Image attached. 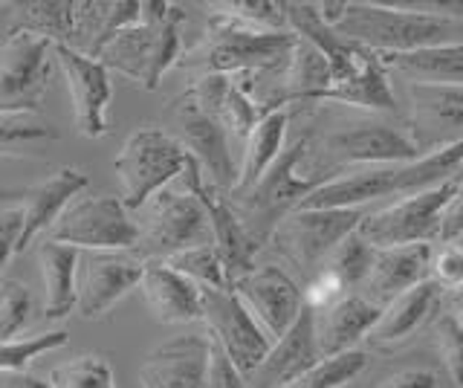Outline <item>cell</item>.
Masks as SVG:
<instances>
[{"label":"cell","mask_w":463,"mask_h":388,"mask_svg":"<svg viewBox=\"0 0 463 388\" xmlns=\"http://www.w3.org/2000/svg\"><path fill=\"white\" fill-rule=\"evenodd\" d=\"M284 15H287V30L298 35L301 41H307V44H313L327 59L333 70V84L351 81L362 70V64L368 62L371 50L336 35V30L327 26L322 15H318L316 4H284Z\"/></svg>","instance_id":"obj_22"},{"label":"cell","mask_w":463,"mask_h":388,"mask_svg":"<svg viewBox=\"0 0 463 388\" xmlns=\"http://www.w3.org/2000/svg\"><path fill=\"white\" fill-rule=\"evenodd\" d=\"M165 119L174 131H168L180 146L192 154V160L200 166L203 175L209 177V185L214 192H221L223 197L232 194L238 183L241 168L235 163V156L229 151V134L226 128L209 117L206 110H200V105L192 96L183 93L165 108Z\"/></svg>","instance_id":"obj_9"},{"label":"cell","mask_w":463,"mask_h":388,"mask_svg":"<svg viewBox=\"0 0 463 388\" xmlns=\"http://www.w3.org/2000/svg\"><path fill=\"white\" fill-rule=\"evenodd\" d=\"M316 316V342L322 359L327 356H339L347 351H356L354 345L359 339L371 336V330L376 327L383 316V308L371 305L365 296L347 293L339 305H333L325 313H313Z\"/></svg>","instance_id":"obj_26"},{"label":"cell","mask_w":463,"mask_h":388,"mask_svg":"<svg viewBox=\"0 0 463 388\" xmlns=\"http://www.w3.org/2000/svg\"><path fill=\"white\" fill-rule=\"evenodd\" d=\"M365 218V209H298L275 229L269 243L298 270H322L333 250L354 235Z\"/></svg>","instance_id":"obj_11"},{"label":"cell","mask_w":463,"mask_h":388,"mask_svg":"<svg viewBox=\"0 0 463 388\" xmlns=\"http://www.w3.org/2000/svg\"><path fill=\"white\" fill-rule=\"evenodd\" d=\"M458 194V183H443L438 189L420 192L400 200L383 212L368 214L356 232L376 250L411 247V243H431L440 235V221L446 206Z\"/></svg>","instance_id":"obj_10"},{"label":"cell","mask_w":463,"mask_h":388,"mask_svg":"<svg viewBox=\"0 0 463 388\" xmlns=\"http://www.w3.org/2000/svg\"><path fill=\"white\" fill-rule=\"evenodd\" d=\"M232 290L255 316V322L267 330V336L275 342L281 339L304 310V293L296 279L275 264H264L252 272H246L241 281H235Z\"/></svg>","instance_id":"obj_16"},{"label":"cell","mask_w":463,"mask_h":388,"mask_svg":"<svg viewBox=\"0 0 463 388\" xmlns=\"http://www.w3.org/2000/svg\"><path fill=\"white\" fill-rule=\"evenodd\" d=\"M345 388H354V385H345Z\"/></svg>","instance_id":"obj_54"},{"label":"cell","mask_w":463,"mask_h":388,"mask_svg":"<svg viewBox=\"0 0 463 388\" xmlns=\"http://www.w3.org/2000/svg\"><path fill=\"white\" fill-rule=\"evenodd\" d=\"M333 30L376 55L414 52L463 41V21L449 15V12H440V4L383 6L368 4V0L365 4L347 0L345 15Z\"/></svg>","instance_id":"obj_1"},{"label":"cell","mask_w":463,"mask_h":388,"mask_svg":"<svg viewBox=\"0 0 463 388\" xmlns=\"http://www.w3.org/2000/svg\"><path fill=\"white\" fill-rule=\"evenodd\" d=\"M365 368H368V356L365 354L347 351V354H339V356L322 359L316 368H310L304 377H298L293 385H287V388H345V385H354V380Z\"/></svg>","instance_id":"obj_39"},{"label":"cell","mask_w":463,"mask_h":388,"mask_svg":"<svg viewBox=\"0 0 463 388\" xmlns=\"http://www.w3.org/2000/svg\"><path fill=\"white\" fill-rule=\"evenodd\" d=\"M0 388H52V385L33 377V374H6V377H0Z\"/></svg>","instance_id":"obj_49"},{"label":"cell","mask_w":463,"mask_h":388,"mask_svg":"<svg viewBox=\"0 0 463 388\" xmlns=\"http://www.w3.org/2000/svg\"><path fill=\"white\" fill-rule=\"evenodd\" d=\"M373 258H376V247H371L359 232H354L333 250L325 267L336 272L339 281L345 284V290H354V287L365 284L368 272L373 267Z\"/></svg>","instance_id":"obj_37"},{"label":"cell","mask_w":463,"mask_h":388,"mask_svg":"<svg viewBox=\"0 0 463 388\" xmlns=\"http://www.w3.org/2000/svg\"><path fill=\"white\" fill-rule=\"evenodd\" d=\"M409 139L423 156L460 142L463 88L409 84Z\"/></svg>","instance_id":"obj_18"},{"label":"cell","mask_w":463,"mask_h":388,"mask_svg":"<svg viewBox=\"0 0 463 388\" xmlns=\"http://www.w3.org/2000/svg\"><path fill=\"white\" fill-rule=\"evenodd\" d=\"M203 296V322H206L212 342L221 345V351L229 356L243 380L260 365L272 348V339L267 330L255 322V316L246 310V305L238 298L235 290H212L200 287Z\"/></svg>","instance_id":"obj_12"},{"label":"cell","mask_w":463,"mask_h":388,"mask_svg":"<svg viewBox=\"0 0 463 388\" xmlns=\"http://www.w3.org/2000/svg\"><path fill=\"white\" fill-rule=\"evenodd\" d=\"M87 185L90 177L84 175L81 168H58L55 175H50L43 183L33 185V189H21V214H24V226H21V238H18V250L14 252H26L29 243H33L43 229L50 232V226L61 218V212L76 200Z\"/></svg>","instance_id":"obj_21"},{"label":"cell","mask_w":463,"mask_h":388,"mask_svg":"<svg viewBox=\"0 0 463 388\" xmlns=\"http://www.w3.org/2000/svg\"><path fill=\"white\" fill-rule=\"evenodd\" d=\"M318 363H322V351L316 342V316L310 308H304L296 325L272 342L269 354L246 377V388H287Z\"/></svg>","instance_id":"obj_19"},{"label":"cell","mask_w":463,"mask_h":388,"mask_svg":"<svg viewBox=\"0 0 463 388\" xmlns=\"http://www.w3.org/2000/svg\"><path fill=\"white\" fill-rule=\"evenodd\" d=\"M212 9V6H209ZM298 44L293 33H264L243 21L226 15V12H209L206 33L200 44L188 50L180 64L188 73L200 76H241V73H264V70L287 67L289 55Z\"/></svg>","instance_id":"obj_2"},{"label":"cell","mask_w":463,"mask_h":388,"mask_svg":"<svg viewBox=\"0 0 463 388\" xmlns=\"http://www.w3.org/2000/svg\"><path fill=\"white\" fill-rule=\"evenodd\" d=\"M9 26H12V4H0V41L6 38Z\"/></svg>","instance_id":"obj_50"},{"label":"cell","mask_w":463,"mask_h":388,"mask_svg":"<svg viewBox=\"0 0 463 388\" xmlns=\"http://www.w3.org/2000/svg\"><path fill=\"white\" fill-rule=\"evenodd\" d=\"M183 183H185V192H192L203 203V209H206V218L212 226V243H214V250L223 261L229 290H232L235 281H241L246 272L255 270L258 247L250 241V235H246V229L241 226L235 209L229 206V200L203 180V171L194 160H188V166L183 171Z\"/></svg>","instance_id":"obj_14"},{"label":"cell","mask_w":463,"mask_h":388,"mask_svg":"<svg viewBox=\"0 0 463 388\" xmlns=\"http://www.w3.org/2000/svg\"><path fill=\"white\" fill-rule=\"evenodd\" d=\"M209 6L243 21L246 26H255V30L287 33L284 4H275V0H229V4H209Z\"/></svg>","instance_id":"obj_41"},{"label":"cell","mask_w":463,"mask_h":388,"mask_svg":"<svg viewBox=\"0 0 463 388\" xmlns=\"http://www.w3.org/2000/svg\"><path fill=\"white\" fill-rule=\"evenodd\" d=\"M455 183H463V168H460V175L455 177Z\"/></svg>","instance_id":"obj_53"},{"label":"cell","mask_w":463,"mask_h":388,"mask_svg":"<svg viewBox=\"0 0 463 388\" xmlns=\"http://www.w3.org/2000/svg\"><path fill=\"white\" fill-rule=\"evenodd\" d=\"M431 270V243H411V247L376 250L373 267L365 279V298L376 308H388L402 293L429 281Z\"/></svg>","instance_id":"obj_23"},{"label":"cell","mask_w":463,"mask_h":388,"mask_svg":"<svg viewBox=\"0 0 463 388\" xmlns=\"http://www.w3.org/2000/svg\"><path fill=\"white\" fill-rule=\"evenodd\" d=\"M183 6L148 0L142 4V21L116 33L96 62L139 81L145 90H156L163 76L183 59Z\"/></svg>","instance_id":"obj_3"},{"label":"cell","mask_w":463,"mask_h":388,"mask_svg":"<svg viewBox=\"0 0 463 388\" xmlns=\"http://www.w3.org/2000/svg\"><path fill=\"white\" fill-rule=\"evenodd\" d=\"M165 267H171L180 276L192 279L200 287H212V290H229V279L221 255H217L214 243H203V247H192L183 250L177 255H171L163 261Z\"/></svg>","instance_id":"obj_35"},{"label":"cell","mask_w":463,"mask_h":388,"mask_svg":"<svg viewBox=\"0 0 463 388\" xmlns=\"http://www.w3.org/2000/svg\"><path fill=\"white\" fill-rule=\"evenodd\" d=\"M52 142H58V128L38 110L0 113V156L6 160L41 156Z\"/></svg>","instance_id":"obj_34"},{"label":"cell","mask_w":463,"mask_h":388,"mask_svg":"<svg viewBox=\"0 0 463 388\" xmlns=\"http://www.w3.org/2000/svg\"><path fill=\"white\" fill-rule=\"evenodd\" d=\"M322 151L330 156L333 171L336 166H409L423 156L409 134L388 122H356L333 131L325 137Z\"/></svg>","instance_id":"obj_15"},{"label":"cell","mask_w":463,"mask_h":388,"mask_svg":"<svg viewBox=\"0 0 463 388\" xmlns=\"http://www.w3.org/2000/svg\"><path fill=\"white\" fill-rule=\"evenodd\" d=\"M463 238V183H458V194L452 197V203L446 206L443 221H440V243H455Z\"/></svg>","instance_id":"obj_48"},{"label":"cell","mask_w":463,"mask_h":388,"mask_svg":"<svg viewBox=\"0 0 463 388\" xmlns=\"http://www.w3.org/2000/svg\"><path fill=\"white\" fill-rule=\"evenodd\" d=\"M209 388H246L243 374L229 363V356L221 351V345H214V342L209 354Z\"/></svg>","instance_id":"obj_46"},{"label":"cell","mask_w":463,"mask_h":388,"mask_svg":"<svg viewBox=\"0 0 463 388\" xmlns=\"http://www.w3.org/2000/svg\"><path fill=\"white\" fill-rule=\"evenodd\" d=\"M33 322V293L14 279H0V342L24 334Z\"/></svg>","instance_id":"obj_40"},{"label":"cell","mask_w":463,"mask_h":388,"mask_svg":"<svg viewBox=\"0 0 463 388\" xmlns=\"http://www.w3.org/2000/svg\"><path fill=\"white\" fill-rule=\"evenodd\" d=\"M188 160V151L163 128H137L113 160L116 180L122 185V206L128 212L145 209L171 180L183 177Z\"/></svg>","instance_id":"obj_5"},{"label":"cell","mask_w":463,"mask_h":388,"mask_svg":"<svg viewBox=\"0 0 463 388\" xmlns=\"http://www.w3.org/2000/svg\"><path fill=\"white\" fill-rule=\"evenodd\" d=\"M47 241L67 243L79 252H137L139 223L122 206V197L87 194L76 197L50 226Z\"/></svg>","instance_id":"obj_6"},{"label":"cell","mask_w":463,"mask_h":388,"mask_svg":"<svg viewBox=\"0 0 463 388\" xmlns=\"http://www.w3.org/2000/svg\"><path fill=\"white\" fill-rule=\"evenodd\" d=\"M55 70V44L33 33L9 30L0 41V113L38 110Z\"/></svg>","instance_id":"obj_7"},{"label":"cell","mask_w":463,"mask_h":388,"mask_svg":"<svg viewBox=\"0 0 463 388\" xmlns=\"http://www.w3.org/2000/svg\"><path fill=\"white\" fill-rule=\"evenodd\" d=\"M139 290L145 296V305L151 308V313L163 325L203 322L200 284L174 272L163 261H145Z\"/></svg>","instance_id":"obj_24"},{"label":"cell","mask_w":463,"mask_h":388,"mask_svg":"<svg viewBox=\"0 0 463 388\" xmlns=\"http://www.w3.org/2000/svg\"><path fill=\"white\" fill-rule=\"evenodd\" d=\"M429 279L440 290H463V247H458V243H440V250L431 252Z\"/></svg>","instance_id":"obj_45"},{"label":"cell","mask_w":463,"mask_h":388,"mask_svg":"<svg viewBox=\"0 0 463 388\" xmlns=\"http://www.w3.org/2000/svg\"><path fill=\"white\" fill-rule=\"evenodd\" d=\"M388 73L402 76L409 84H440V88H463V41L440 44L414 52L380 55Z\"/></svg>","instance_id":"obj_28"},{"label":"cell","mask_w":463,"mask_h":388,"mask_svg":"<svg viewBox=\"0 0 463 388\" xmlns=\"http://www.w3.org/2000/svg\"><path fill=\"white\" fill-rule=\"evenodd\" d=\"M440 293L443 290L431 279L423 281V284H417L414 290L402 293L400 298H394L383 310L380 322H376V327L371 330L368 339L373 345H391V342H400L405 336L417 334V330L431 319V313L438 310Z\"/></svg>","instance_id":"obj_30"},{"label":"cell","mask_w":463,"mask_h":388,"mask_svg":"<svg viewBox=\"0 0 463 388\" xmlns=\"http://www.w3.org/2000/svg\"><path fill=\"white\" fill-rule=\"evenodd\" d=\"M212 243V226L192 192H159L139 223L137 255L142 261H165L183 250Z\"/></svg>","instance_id":"obj_8"},{"label":"cell","mask_w":463,"mask_h":388,"mask_svg":"<svg viewBox=\"0 0 463 388\" xmlns=\"http://www.w3.org/2000/svg\"><path fill=\"white\" fill-rule=\"evenodd\" d=\"M55 62L58 70L70 88L72 96V117H76V128L87 139H101L110 134L108 110H110V70L87 55L76 52L72 47L55 44Z\"/></svg>","instance_id":"obj_17"},{"label":"cell","mask_w":463,"mask_h":388,"mask_svg":"<svg viewBox=\"0 0 463 388\" xmlns=\"http://www.w3.org/2000/svg\"><path fill=\"white\" fill-rule=\"evenodd\" d=\"M142 21V4L137 0H76L72 4V50L96 59L116 33Z\"/></svg>","instance_id":"obj_25"},{"label":"cell","mask_w":463,"mask_h":388,"mask_svg":"<svg viewBox=\"0 0 463 388\" xmlns=\"http://www.w3.org/2000/svg\"><path fill=\"white\" fill-rule=\"evenodd\" d=\"M206 336H177L145 356L139 368L142 388H209Z\"/></svg>","instance_id":"obj_20"},{"label":"cell","mask_w":463,"mask_h":388,"mask_svg":"<svg viewBox=\"0 0 463 388\" xmlns=\"http://www.w3.org/2000/svg\"><path fill=\"white\" fill-rule=\"evenodd\" d=\"M307 148H310V139L298 137L293 146L279 154V160L264 171V177H260L250 192L241 197H226L229 206L235 209L241 226L246 229V235H250V241L258 250L272 241L275 229H279L293 212H298V206L318 189V185H325L327 180L336 177V175L301 177L298 163L307 156Z\"/></svg>","instance_id":"obj_4"},{"label":"cell","mask_w":463,"mask_h":388,"mask_svg":"<svg viewBox=\"0 0 463 388\" xmlns=\"http://www.w3.org/2000/svg\"><path fill=\"white\" fill-rule=\"evenodd\" d=\"M452 305H455V310H458V313H452V316H458V319L463 322V290H455Z\"/></svg>","instance_id":"obj_51"},{"label":"cell","mask_w":463,"mask_h":388,"mask_svg":"<svg viewBox=\"0 0 463 388\" xmlns=\"http://www.w3.org/2000/svg\"><path fill=\"white\" fill-rule=\"evenodd\" d=\"M0 200H21V189H14V192H0Z\"/></svg>","instance_id":"obj_52"},{"label":"cell","mask_w":463,"mask_h":388,"mask_svg":"<svg viewBox=\"0 0 463 388\" xmlns=\"http://www.w3.org/2000/svg\"><path fill=\"white\" fill-rule=\"evenodd\" d=\"M287 125H289V110L279 108L267 113L264 119L258 122V128L246 139V151H243V166L235 189L229 197H241L252 189V185L264 177V171L279 160V154L284 151V139H287Z\"/></svg>","instance_id":"obj_31"},{"label":"cell","mask_w":463,"mask_h":388,"mask_svg":"<svg viewBox=\"0 0 463 388\" xmlns=\"http://www.w3.org/2000/svg\"><path fill=\"white\" fill-rule=\"evenodd\" d=\"M373 388H452V377H449L443 365L414 363L388 371L385 377L376 380Z\"/></svg>","instance_id":"obj_42"},{"label":"cell","mask_w":463,"mask_h":388,"mask_svg":"<svg viewBox=\"0 0 463 388\" xmlns=\"http://www.w3.org/2000/svg\"><path fill=\"white\" fill-rule=\"evenodd\" d=\"M21 226H24V214H21V209H6V212H0V276H4L6 261L14 255V250H18Z\"/></svg>","instance_id":"obj_47"},{"label":"cell","mask_w":463,"mask_h":388,"mask_svg":"<svg viewBox=\"0 0 463 388\" xmlns=\"http://www.w3.org/2000/svg\"><path fill=\"white\" fill-rule=\"evenodd\" d=\"M322 102H339V105H351L362 110H388V113L397 110V99H394V90H391L388 70L383 67L376 52L368 55V62L362 64V70L351 81L333 84V88L318 99V105Z\"/></svg>","instance_id":"obj_32"},{"label":"cell","mask_w":463,"mask_h":388,"mask_svg":"<svg viewBox=\"0 0 463 388\" xmlns=\"http://www.w3.org/2000/svg\"><path fill=\"white\" fill-rule=\"evenodd\" d=\"M434 334L440 342L443 368L458 388H463V322L452 313H440L434 322Z\"/></svg>","instance_id":"obj_43"},{"label":"cell","mask_w":463,"mask_h":388,"mask_svg":"<svg viewBox=\"0 0 463 388\" xmlns=\"http://www.w3.org/2000/svg\"><path fill=\"white\" fill-rule=\"evenodd\" d=\"M38 264L43 276V319H64L76 310L79 250L67 247V243L43 241L38 247Z\"/></svg>","instance_id":"obj_29"},{"label":"cell","mask_w":463,"mask_h":388,"mask_svg":"<svg viewBox=\"0 0 463 388\" xmlns=\"http://www.w3.org/2000/svg\"><path fill=\"white\" fill-rule=\"evenodd\" d=\"M145 261L137 252H79L76 310L84 319L105 316L116 301L142 284Z\"/></svg>","instance_id":"obj_13"},{"label":"cell","mask_w":463,"mask_h":388,"mask_svg":"<svg viewBox=\"0 0 463 388\" xmlns=\"http://www.w3.org/2000/svg\"><path fill=\"white\" fill-rule=\"evenodd\" d=\"M52 388H116L113 368L101 354H81L50 371Z\"/></svg>","instance_id":"obj_36"},{"label":"cell","mask_w":463,"mask_h":388,"mask_svg":"<svg viewBox=\"0 0 463 388\" xmlns=\"http://www.w3.org/2000/svg\"><path fill=\"white\" fill-rule=\"evenodd\" d=\"M67 342H70L67 330H43L38 336L0 342V377H6V374H24V368H29L33 359L64 348Z\"/></svg>","instance_id":"obj_38"},{"label":"cell","mask_w":463,"mask_h":388,"mask_svg":"<svg viewBox=\"0 0 463 388\" xmlns=\"http://www.w3.org/2000/svg\"><path fill=\"white\" fill-rule=\"evenodd\" d=\"M397 194V166L359 168L345 177H333L304 200L298 209H362L371 200Z\"/></svg>","instance_id":"obj_27"},{"label":"cell","mask_w":463,"mask_h":388,"mask_svg":"<svg viewBox=\"0 0 463 388\" xmlns=\"http://www.w3.org/2000/svg\"><path fill=\"white\" fill-rule=\"evenodd\" d=\"M72 4L76 0H21L12 4V26L47 38L50 44L72 47Z\"/></svg>","instance_id":"obj_33"},{"label":"cell","mask_w":463,"mask_h":388,"mask_svg":"<svg viewBox=\"0 0 463 388\" xmlns=\"http://www.w3.org/2000/svg\"><path fill=\"white\" fill-rule=\"evenodd\" d=\"M301 293H304V308H310L313 313H325L333 305H339V301L347 296L339 276L333 270H327V267L316 270Z\"/></svg>","instance_id":"obj_44"}]
</instances>
